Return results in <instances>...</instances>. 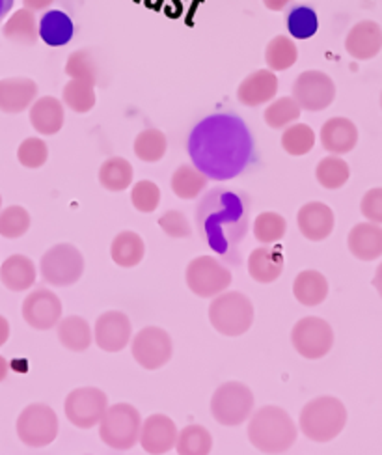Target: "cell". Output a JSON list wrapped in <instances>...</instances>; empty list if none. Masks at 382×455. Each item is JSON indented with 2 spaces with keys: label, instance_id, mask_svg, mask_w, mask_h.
I'll return each mask as SVG.
<instances>
[{
  "label": "cell",
  "instance_id": "11",
  "mask_svg": "<svg viewBox=\"0 0 382 455\" xmlns=\"http://www.w3.org/2000/svg\"><path fill=\"white\" fill-rule=\"evenodd\" d=\"M107 409V394L95 387H81L71 390L64 403L68 420L79 429H92L99 426Z\"/></svg>",
  "mask_w": 382,
  "mask_h": 455
},
{
  "label": "cell",
  "instance_id": "51",
  "mask_svg": "<svg viewBox=\"0 0 382 455\" xmlns=\"http://www.w3.org/2000/svg\"><path fill=\"white\" fill-rule=\"evenodd\" d=\"M10 338V323L4 315H0V347H3Z\"/></svg>",
  "mask_w": 382,
  "mask_h": 455
},
{
  "label": "cell",
  "instance_id": "21",
  "mask_svg": "<svg viewBox=\"0 0 382 455\" xmlns=\"http://www.w3.org/2000/svg\"><path fill=\"white\" fill-rule=\"evenodd\" d=\"M382 49V28L378 23L360 21L356 23L347 37H346V51L354 60H371Z\"/></svg>",
  "mask_w": 382,
  "mask_h": 455
},
{
  "label": "cell",
  "instance_id": "13",
  "mask_svg": "<svg viewBox=\"0 0 382 455\" xmlns=\"http://www.w3.org/2000/svg\"><path fill=\"white\" fill-rule=\"evenodd\" d=\"M291 344L300 356L317 360L330 353L334 346V331L329 321L321 317H302L291 331Z\"/></svg>",
  "mask_w": 382,
  "mask_h": 455
},
{
  "label": "cell",
  "instance_id": "48",
  "mask_svg": "<svg viewBox=\"0 0 382 455\" xmlns=\"http://www.w3.org/2000/svg\"><path fill=\"white\" fill-rule=\"evenodd\" d=\"M360 212L370 222L382 224V187L370 188L360 202Z\"/></svg>",
  "mask_w": 382,
  "mask_h": 455
},
{
  "label": "cell",
  "instance_id": "6",
  "mask_svg": "<svg viewBox=\"0 0 382 455\" xmlns=\"http://www.w3.org/2000/svg\"><path fill=\"white\" fill-rule=\"evenodd\" d=\"M142 416L129 403H116L107 409L99 422V437L112 450L127 451L140 441Z\"/></svg>",
  "mask_w": 382,
  "mask_h": 455
},
{
  "label": "cell",
  "instance_id": "29",
  "mask_svg": "<svg viewBox=\"0 0 382 455\" xmlns=\"http://www.w3.org/2000/svg\"><path fill=\"white\" fill-rule=\"evenodd\" d=\"M144 254H146V244L137 232H129V230L120 232L110 244L112 261L125 269L137 267V265L144 259Z\"/></svg>",
  "mask_w": 382,
  "mask_h": 455
},
{
  "label": "cell",
  "instance_id": "7",
  "mask_svg": "<svg viewBox=\"0 0 382 455\" xmlns=\"http://www.w3.org/2000/svg\"><path fill=\"white\" fill-rule=\"evenodd\" d=\"M254 394L239 381L220 385L211 397L213 419L226 427H237L252 416Z\"/></svg>",
  "mask_w": 382,
  "mask_h": 455
},
{
  "label": "cell",
  "instance_id": "56",
  "mask_svg": "<svg viewBox=\"0 0 382 455\" xmlns=\"http://www.w3.org/2000/svg\"><path fill=\"white\" fill-rule=\"evenodd\" d=\"M380 107H382V96H380Z\"/></svg>",
  "mask_w": 382,
  "mask_h": 455
},
{
  "label": "cell",
  "instance_id": "39",
  "mask_svg": "<svg viewBox=\"0 0 382 455\" xmlns=\"http://www.w3.org/2000/svg\"><path fill=\"white\" fill-rule=\"evenodd\" d=\"M315 178L321 187L336 191L341 188L351 178V168L339 156H329L319 161L315 168Z\"/></svg>",
  "mask_w": 382,
  "mask_h": 455
},
{
  "label": "cell",
  "instance_id": "40",
  "mask_svg": "<svg viewBox=\"0 0 382 455\" xmlns=\"http://www.w3.org/2000/svg\"><path fill=\"white\" fill-rule=\"evenodd\" d=\"M315 146V132L308 124H293L285 127L282 135V148L293 157L308 156Z\"/></svg>",
  "mask_w": 382,
  "mask_h": 455
},
{
  "label": "cell",
  "instance_id": "44",
  "mask_svg": "<svg viewBox=\"0 0 382 455\" xmlns=\"http://www.w3.org/2000/svg\"><path fill=\"white\" fill-rule=\"evenodd\" d=\"M30 228V215L21 205H10L0 213V235L6 239L23 237Z\"/></svg>",
  "mask_w": 382,
  "mask_h": 455
},
{
  "label": "cell",
  "instance_id": "15",
  "mask_svg": "<svg viewBox=\"0 0 382 455\" xmlns=\"http://www.w3.org/2000/svg\"><path fill=\"white\" fill-rule=\"evenodd\" d=\"M23 317L36 331H51L62 319V300L45 288L36 290L23 300Z\"/></svg>",
  "mask_w": 382,
  "mask_h": 455
},
{
  "label": "cell",
  "instance_id": "43",
  "mask_svg": "<svg viewBox=\"0 0 382 455\" xmlns=\"http://www.w3.org/2000/svg\"><path fill=\"white\" fill-rule=\"evenodd\" d=\"M288 232V220L280 213L263 212L254 220V237L261 244H276L285 237Z\"/></svg>",
  "mask_w": 382,
  "mask_h": 455
},
{
  "label": "cell",
  "instance_id": "17",
  "mask_svg": "<svg viewBox=\"0 0 382 455\" xmlns=\"http://www.w3.org/2000/svg\"><path fill=\"white\" fill-rule=\"evenodd\" d=\"M178 426L166 414H151L142 422L140 446L149 455H164L178 443Z\"/></svg>",
  "mask_w": 382,
  "mask_h": 455
},
{
  "label": "cell",
  "instance_id": "28",
  "mask_svg": "<svg viewBox=\"0 0 382 455\" xmlns=\"http://www.w3.org/2000/svg\"><path fill=\"white\" fill-rule=\"evenodd\" d=\"M37 27H40V37L49 47L68 45L75 34L71 17L60 10H51L44 13Z\"/></svg>",
  "mask_w": 382,
  "mask_h": 455
},
{
  "label": "cell",
  "instance_id": "16",
  "mask_svg": "<svg viewBox=\"0 0 382 455\" xmlns=\"http://www.w3.org/2000/svg\"><path fill=\"white\" fill-rule=\"evenodd\" d=\"M132 336V325L127 314L120 310L105 312L95 321L93 339L107 353H120L127 347Z\"/></svg>",
  "mask_w": 382,
  "mask_h": 455
},
{
  "label": "cell",
  "instance_id": "46",
  "mask_svg": "<svg viewBox=\"0 0 382 455\" xmlns=\"http://www.w3.org/2000/svg\"><path fill=\"white\" fill-rule=\"evenodd\" d=\"M17 159L25 168H42L49 159V146L37 137H30L21 142L17 149Z\"/></svg>",
  "mask_w": 382,
  "mask_h": 455
},
{
  "label": "cell",
  "instance_id": "18",
  "mask_svg": "<svg viewBox=\"0 0 382 455\" xmlns=\"http://www.w3.org/2000/svg\"><path fill=\"white\" fill-rule=\"evenodd\" d=\"M297 224L300 234L310 239V241H324L332 232H334V212L327 204L322 202H308L304 204L298 215H297Z\"/></svg>",
  "mask_w": 382,
  "mask_h": 455
},
{
  "label": "cell",
  "instance_id": "2",
  "mask_svg": "<svg viewBox=\"0 0 382 455\" xmlns=\"http://www.w3.org/2000/svg\"><path fill=\"white\" fill-rule=\"evenodd\" d=\"M251 196L227 187H215L196 207V228L202 241L224 263L241 267V243L251 224Z\"/></svg>",
  "mask_w": 382,
  "mask_h": 455
},
{
  "label": "cell",
  "instance_id": "33",
  "mask_svg": "<svg viewBox=\"0 0 382 455\" xmlns=\"http://www.w3.org/2000/svg\"><path fill=\"white\" fill-rule=\"evenodd\" d=\"M135 168L123 157H108L99 168V183L110 193H122L132 185Z\"/></svg>",
  "mask_w": 382,
  "mask_h": 455
},
{
  "label": "cell",
  "instance_id": "4",
  "mask_svg": "<svg viewBox=\"0 0 382 455\" xmlns=\"http://www.w3.org/2000/svg\"><path fill=\"white\" fill-rule=\"evenodd\" d=\"M347 424V409L334 395H319L304 405L298 426L306 439L330 443Z\"/></svg>",
  "mask_w": 382,
  "mask_h": 455
},
{
  "label": "cell",
  "instance_id": "3",
  "mask_svg": "<svg viewBox=\"0 0 382 455\" xmlns=\"http://www.w3.org/2000/svg\"><path fill=\"white\" fill-rule=\"evenodd\" d=\"M297 426L288 411L276 405H265L254 412L248 424V441L267 455L288 451L297 441Z\"/></svg>",
  "mask_w": 382,
  "mask_h": 455
},
{
  "label": "cell",
  "instance_id": "14",
  "mask_svg": "<svg viewBox=\"0 0 382 455\" xmlns=\"http://www.w3.org/2000/svg\"><path fill=\"white\" fill-rule=\"evenodd\" d=\"M171 351H174L171 338L161 327H146L132 338V358L147 371H155L166 366L171 358Z\"/></svg>",
  "mask_w": 382,
  "mask_h": 455
},
{
  "label": "cell",
  "instance_id": "47",
  "mask_svg": "<svg viewBox=\"0 0 382 455\" xmlns=\"http://www.w3.org/2000/svg\"><path fill=\"white\" fill-rule=\"evenodd\" d=\"M159 226L163 228V232L174 239H185L190 234H193V228H190V222L181 212L170 210L159 219Z\"/></svg>",
  "mask_w": 382,
  "mask_h": 455
},
{
  "label": "cell",
  "instance_id": "19",
  "mask_svg": "<svg viewBox=\"0 0 382 455\" xmlns=\"http://www.w3.org/2000/svg\"><path fill=\"white\" fill-rule=\"evenodd\" d=\"M278 93V77L269 68L258 69L237 88V100L244 107H259L271 103Z\"/></svg>",
  "mask_w": 382,
  "mask_h": 455
},
{
  "label": "cell",
  "instance_id": "22",
  "mask_svg": "<svg viewBox=\"0 0 382 455\" xmlns=\"http://www.w3.org/2000/svg\"><path fill=\"white\" fill-rule=\"evenodd\" d=\"M37 98V84L28 77H8L0 81V110L6 114L25 112Z\"/></svg>",
  "mask_w": 382,
  "mask_h": 455
},
{
  "label": "cell",
  "instance_id": "8",
  "mask_svg": "<svg viewBox=\"0 0 382 455\" xmlns=\"http://www.w3.org/2000/svg\"><path fill=\"white\" fill-rule=\"evenodd\" d=\"M42 276L47 283L56 288H68L81 280L84 273V258L76 246L69 243L54 244L44 254Z\"/></svg>",
  "mask_w": 382,
  "mask_h": 455
},
{
  "label": "cell",
  "instance_id": "41",
  "mask_svg": "<svg viewBox=\"0 0 382 455\" xmlns=\"http://www.w3.org/2000/svg\"><path fill=\"white\" fill-rule=\"evenodd\" d=\"M300 112L302 108L298 107V103L291 96H285L271 101V105L263 112V120L271 129H285L297 124Z\"/></svg>",
  "mask_w": 382,
  "mask_h": 455
},
{
  "label": "cell",
  "instance_id": "54",
  "mask_svg": "<svg viewBox=\"0 0 382 455\" xmlns=\"http://www.w3.org/2000/svg\"><path fill=\"white\" fill-rule=\"evenodd\" d=\"M8 375V360L4 356H0V383L4 381Z\"/></svg>",
  "mask_w": 382,
  "mask_h": 455
},
{
  "label": "cell",
  "instance_id": "12",
  "mask_svg": "<svg viewBox=\"0 0 382 455\" xmlns=\"http://www.w3.org/2000/svg\"><path fill=\"white\" fill-rule=\"evenodd\" d=\"M293 100L302 110L321 112L327 110L336 100V84L330 75L319 69L302 71L293 83Z\"/></svg>",
  "mask_w": 382,
  "mask_h": 455
},
{
  "label": "cell",
  "instance_id": "30",
  "mask_svg": "<svg viewBox=\"0 0 382 455\" xmlns=\"http://www.w3.org/2000/svg\"><path fill=\"white\" fill-rule=\"evenodd\" d=\"M4 37L17 45H36L40 37V27L36 23V15L32 10H17L4 25Z\"/></svg>",
  "mask_w": 382,
  "mask_h": 455
},
{
  "label": "cell",
  "instance_id": "52",
  "mask_svg": "<svg viewBox=\"0 0 382 455\" xmlns=\"http://www.w3.org/2000/svg\"><path fill=\"white\" fill-rule=\"evenodd\" d=\"M373 286H375V290L378 291V295H380V299H382V263L378 265L377 271H375V276H373Z\"/></svg>",
  "mask_w": 382,
  "mask_h": 455
},
{
  "label": "cell",
  "instance_id": "26",
  "mask_svg": "<svg viewBox=\"0 0 382 455\" xmlns=\"http://www.w3.org/2000/svg\"><path fill=\"white\" fill-rule=\"evenodd\" d=\"M0 280L10 291H27L36 282V265L23 254H13L0 267Z\"/></svg>",
  "mask_w": 382,
  "mask_h": 455
},
{
  "label": "cell",
  "instance_id": "20",
  "mask_svg": "<svg viewBox=\"0 0 382 455\" xmlns=\"http://www.w3.org/2000/svg\"><path fill=\"white\" fill-rule=\"evenodd\" d=\"M321 146L329 151L330 156H346L358 144V129L356 125L343 116L330 118L322 124L321 132Z\"/></svg>",
  "mask_w": 382,
  "mask_h": 455
},
{
  "label": "cell",
  "instance_id": "49",
  "mask_svg": "<svg viewBox=\"0 0 382 455\" xmlns=\"http://www.w3.org/2000/svg\"><path fill=\"white\" fill-rule=\"evenodd\" d=\"M23 3H25L27 10L42 12V10H47L54 3V0H23Z\"/></svg>",
  "mask_w": 382,
  "mask_h": 455
},
{
  "label": "cell",
  "instance_id": "45",
  "mask_svg": "<svg viewBox=\"0 0 382 455\" xmlns=\"http://www.w3.org/2000/svg\"><path fill=\"white\" fill-rule=\"evenodd\" d=\"M131 202L132 207L140 213H153L161 204V188L157 183L149 180H142L132 185L131 191Z\"/></svg>",
  "mask_w": 382,
  "mask_h": 455
},
{
  "label": "cell",
  "instance_id": "38",
  "mask_svg": "<svg viewBox=\"0 0 382 455\" xmlns=\"http://www.w3.org/2000/svg\"><path fill=\"white\" fill-rule=\"evenodd\" d=\"M66 75L69 79H76V81H84L90 84H98L101 79V69L95 56L92 54V51L81 49L75 51L68 56L66 62Z\"/></svg>",
  "mask_w": 382,
  "mask_h": 455
},
{
  "label": "cell",
  "instance_id": "24",
  "mask_svg": "<svg viewBox=\"0 0 382 455\" xmlns=\"http://www.w3.org/2000/svg\"><path fill=\"white\" fill-rule=\"evenodd\" d=\"M349 251L360 261H373L382 256V228L375 222H360L349 232Z\"/></svg>",
  "mask_w": 382,
  "mask_h": 455
},
{
  "label": "cell",
  "instance_id": "25",
  "mask_svg": "<svg viewBox=\"0 0 382 455\" xmlns=\"http://www.w3.org/2000/svg\"><path fill=\"white\" fill-rule=\"evenodd\" d=\"M66 110L64 103L52 96L36 100L30 107V124L40 135L52 137L64 127Z\"/></svg>",
  "mask_w": 382,
  "mask_h": 455
},
{
  "label": "cell",
  "instance_id": "31",
  "mask_svg": "<svg viewBox=\"0 0 382 455\" xmlns=\"http://www.w3.org/2000/svg\"><path fill=\"white\" fill-rule=\"evenodd\" d=\"M59 339L68 351L83 353L92 346L93 334H92V329L84 317L69 315L66 319H60Z\"/></svg>",
  "mask_w": 382,
  "mask_h": 455
},
{
  "label": "cell",
  "instance_id": "10",
  "mask_svg": "<svg viewBox=\"0 0 382 455\" xmlns=\"http://www.w3.org/2000/svg\"><path fill=\"white\" fill-rule=\"evenodd\" d=\"M59 416L45 403L28 405L17 419V435L30 448H45L59 437Z\"/></svg>",
  "mask_w": 382,
  "mask_h": 455
},
{
  "label": "cell",
  "instance_id": "23",
  "mask_svg": "<svg viewBox=\"0 0 382 455\" xmlns=\"http://www.w3.org/2000/svg\"><path fill=\"white\" fill-rule=\"evenodd\" d=\"M248 273L259 283H273L283 273V252L276 244H265L248 258Z\"/></svg>",
  "mask_w": 382,
  "mask_h": 455
},
{
  "label": "cell",
  "instance_id": "35",
  "mask_svg": "<svg viewBox=\"0 0 382 455\" xmlns=\"http://www.w3.org/2000/svg\"><path fill=\"white\" fill-rule=\"evenodd\" d=\"M132 149H135V156L144 161V163H159L168 149V140L166 135L161 129L149 127L140 131L135 144H132Z\"/></svg>",
  "mask_w": 382,
  "mask_h": 455
},
{
  "label": "cell",
  "instance_id": "27",
  "mask_svg": "<svg viewBox=\"0 0 382 455\" xmlns=\"http://www.w3.org/2000/svg\"><path fill=\"white\" fill-rule=\"evenodd\" d=\"M293 295L302 307H319L329 297L327 276L314 269L298 273L293 282Z\"/></svg>",
  "mask_w": 382,
  "mask_h": 455
},
{
  "label": "cell",
  "instance_id": "42",
  "mask_svg": "<svg viewBox=\"0 0 382 455\" xmlns=\"http://www.w3.org/2000/svg\"><path fill=\"white\" fill-rule=\"evenodd\" d=\"M95 86L84 81H76V79H69V83L64 86L62 92V103L76 112V114H86L95 107Z\"/></svg>",
  "mask_w": 382,
  "mask_h": 455
},
{
  "label": "cell",
  "instance_id": "55",
  "mask_svg": "<svg viewBox=\"0 0 382 455\" xmlns=\"http://www.w3.org/2000/svg\"><path fill=\"white\" fill-rule=\"evenodd\" d=\"M0 205H3V196H0Z\"/></svg>",
  "mask_w": 382,
  "mask_h": 455
},
{
  "label": "cell",
  "instance_id": "5",
  "mask_svg": "<svg viewBox=\"0 0 382 455\" xmlns=\"http://www.w3.org/2000/svg\"><path fill=\"white\" fill-rule=\"evenodd\" d=\"M209 321L217 332L237 338L251 331L254 323V305L241 291H226L213 299L209 307Z\"/></svg>",
  "mask_w": 382,
  "mask_h": 455
},
{
  "label": "cell",
  "instance_id": "36",
  "mask_svg": "<svg viewBox=\"0 0 382 455\" xmlns=\"http://www.w3.org/2000/svg\"><path fill=\"white\" fill-rule=\"evenodd\" d=\"M178 455H209L213 450V437L200 424L187 426L178 435Z\"/></svg>",
  "mask_w": 382,
  "mask_h": 455
},
{
  "label": "cell",
  "instance_id": "50",
  "mask_svg": "<svg viewBox=\"0 0 382 455\" xmlns=\"http://www.w3.org/2000/svg\"><path fill=\"white\" fill-rule=\"evenodd\" d=\"M293 0H263V4L267 10L271 12H282L285 6H290Z\"/></svg>",
  "mask_w": 382,
  "mask_h": 455
},
{
  "label": "cell",
  "instance_id": "32",
  "mask_svg": "<svg viewBox=\"0 0 382 455\" xmlns=\"http://www.w3.org/2000/svg\"><path fill=\"white\" fill-rule=\"evenodd\" d=\"M171 193L181 200H195L198 198L207 187V176L195 166V164H181L171 174Z\"/></svg>",
  "mask_w": 382,
  "mask_h": 455
},
{
  "label": "cell",
  "instance_id": "1",
  "mask_svg": "<svg viewBox=\"0 0 382 455\" xmlns=\"http://www.w3.org/2000/svg\"><path fill=\"white\" fill-rule=\"evenodd\" d=\"M187 154L207 180L241 176L256 159L251 127L235 112H213L188 132Z\"/></svg>",
  "mask_w": 382,
  "mask_h": 455
},
{
  "label": "cell",
  "instance_id": "9",
  "mask_svg": "<svg viewBox=\"0 0 382 455\" xmlns=\"http://www.w3.org/2000/svg\"><path fill=\"white\" fill-rule=\"evenodd\" d=\"M185 280L188 290L202 299H215L232 283V273L226 265L211 256H198L187 265Z\"/></svg>",
  "mask_w": 382,
  "mask_h": 455
},
{
  "label": "cell",
  "instance_id": "34",
  "mask_svg": "<svg viewBox=\"0 0 382 455\" xmlns=\"http://www.w3.org/2000/svg\"><path fill=\"white\" fill-rule=\"evenodd\" d=\"M298 49L288 36H276L265 49V62L271 71H285L297 64Z\"/></svg>",
  "mask_w": 382,
  "mask_h": 455
},
{
  "label": "cell",
  "instance_id": "37",
  "mask_svg": "<svg viewBox=\"0 0 382 455\" xmlns=\"http://www.w3.org/2000/svg\"><path fill=\"white\" fill-rule=\"evenodd\" d=\"M285 27L295 40H310L319 30V17L314 8L297 4L285 15Z\"/></svg>",
  "mask_w": 382,
  "mask_h": 455
},
{
  "label": "cell",
  "instance_id": "53",
  "mask_svg": "<svg viewBox=\"0 0 382 455\" xmlns=\"http://www.w3.org/2000/svg\"><path fill=\"white\" fill-rule=\"evenodd\" d=\"M15 0H0V21L10 13V10L13 8Z\"/></svg>",
  "mask_w": 382,
  "mask_h": 455
}]
</instances>
